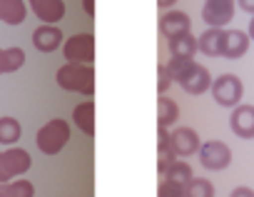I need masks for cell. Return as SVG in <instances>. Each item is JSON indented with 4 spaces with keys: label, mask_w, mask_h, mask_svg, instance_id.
Masks as SVG:
<instances>
[{
    "label": "cell",
    "mask_w": 254,
    "mask_h": 197,
    "mask_svg": "<svg viewBox=\"0 0 254 197\" xmlns=\"http://www.w3.org/2000/svg\"><path fill=\"white\" fill-rule=\"evenodd\" d=\"M30 10L45 25H55L65 18V0H28Z\"/></svg>",
    "instance_id": "11"
},
{
    "label": "cell",
    "mask_w": 254,
    "mask_h": 197,
    "mask_svg": "<svg viewBox=\"0 0 254 197\" xmlns=\"http://www.w3.org/2000/svg\"><path fill=\"white\" fill-rule=\"evenodd\" d=\"M247 35H249V40H254V18L249 20V33Z\"/></svg>",
    "instance_id": "33"
},
{
    "label": "cell",
    "mask_w": 254,
    "mask_h": 197,
    "mask_svg": "<svg viewBox=\"0 0 254 197\" xmlns=\"http://www.w3.org/2000/svg\"><path fill=\"white\" fill-rule=\"evenodd\" d=\"M239 8L249 15H254V0H239Z\"/></svg>",
    "instance_id": "30"
},
{
    "label": "cell",
    "mask_w": 254,
    "mask_h": 197,
    "mask_svg": "<svg viewBox=\"0 0 254 197\" xmlns=\"http://www.w3.org/2000/svg\"><path fill=\"white\" fill-rule=\"evenodd\" d=\"M180 85H182V90L190 92V95H202V92L209 90L212 75H209V70H207L204 65H197V63H194V65L190 67V72L180 80Z\"/></svg>",
    "instance_id": "12"
},
{
    "label": "cell",
    "mask_w": 254,
    "mask_h": 197,
    "mask_svg": "<svg viewBox=\"0 0 254 197\" xmlns=\"http://www.w3.org/2000/svg\"><path fill=\"white\" fill-rule=\"evenodd\" d=\"M157 137H160V140H157V150H160V155H157V172L165 175V170L170 167L172 160H177V155H175V150H172L167 128H160V130H157Z\"/></svg>",
    "instance_id": "18"
},
{
    "label": "cell",
    "mask_w": 254,
    "mask_h": 197,
    "mask_svg": "<svg viewBox=\"0 0 254 197\" xmlns=\"http://www.w3.org/2000/svg\"><path fill=\"white\" fill-rule=\"evenodd\" d=\"M157 197H185V190H182V185H177V182L162 180L160 187H157Z\"/></svg>",
    "instance_id": "27"
},
{
    "label": "cell",
    "mask_w": 254,
    "mask_h": 197,
    "mask_svg": "<svg viewBox=\"0 0 254 197\" xmlns=\"http://www.w3.org/2000/svg\"><path fill=\"white\" fill-rule=\"evenodd\" d=\"M20 135H23V128L15 118H0V142L13 145L20 140Z\"/></svg>",
    "instance_id": "25"
},
{
    "label": "cell",
    "mask_w": 254,
    "mask_h": 197,
    "mask_svg": "<svg viewBox=\"0 0 254 197\" xmlns=\"http://www.w3.org/2000/svg\"><path fill=\"white\" fill-rule=\"evenodd\" d=\"M172 3H177V0H157V5H160V8H170Z\"/></svg>",
    "instance_id": "32"
},
{
    "label": "cell",
    "mask_w": 254,
    "mask_h": 197,
    "mask_svg": "<svg viewBox=\"0 0 254 197\" xmlns=\"http://www.w3.org/2000/svg\"><path fill=\"white\" fill-rule=\"evenodd\" d=\"M0 60H3V50H0ZM0 75H3V70H0Z\"/></svg>",
    "instance_id": "34"
},
{
    "label": "cell",
    "mask_w": 254,
    "mask_h": 197,
    "mask_svg": "<svg viewBox=\"0 0 254 197\" xmlns=\"http://www.w3.org/2000/svg\"><path fill=\"white\" fill-rule=\"evenodd\" d=\"M82 8H85V13L92 18V15H95V0H82Z\"/></svg>",
    "instance_id": "31"
},
{
    "label": "cell",
    "mask_w": 254,
    "mask_h": 197,
    "mask_svg": "<svg viewBox=\"0 0 254 197\" xmlns=\"http://www.w3.org/2000/svg\"><path fill=\"white\" fill-rule=\"evenodd\" d=\"M70 140V125L63 120V118H55V120H48L38 132H35V145L40 152L45 155H58Z\"/></svg>",
    "instance_id": "2"
},
{
    "label": "cell",
    "mask_w": 254,
    "mask_h": 197,
    "mask_svg": "<svg viewBox=\"0 0 254 197\" xmlns=\"http://www.w3.org/2000/svg\"><path fill=\"white\" fill-rule=\"evenodd\" d=\"M3 197H35V187L30 180H10L0 185Z\"/></svg>",
    "instance_id": "21"
},
{
    "label": "cell",
    "mask_w": 254,
    "mask_h": 197,
    "mask_svg": "<svg viewBox=\"0 0 254 197\" xmlns=\"http://www.w3.org/2000/svg\"><path fill=\"white\" fill-rule=\"evenodd\" d=\"M0 197H3V192H0Z\"/></svg>",
    "instance_id": "35"
},
{
    "label": "cell",
    "mask_w": 254,
    "mask_h": 197,
    "mask_svg": "<svg viewBox=\"0 0 254 197\" xmlns=\"http://www.w3.org/2000/svg\"><path fill=\"white\" fill-rule=\"evenodd\" d=\"M63 43H65V38H63V30H60L58 25H40V28H35V33H33V45H35V50H40V53H53V50H58Z\"/></svg>",
    "instance_id": "13"
},
{
    "label": "cell",
    "mask_w": 254,
    "mask_h": 197,
    "mask_svg": "<svg viewBox=\"0 0 254 197\" xmlns=\"http://www.w3.org/2000/svg\"><path fill=\"white\" fill-rule=\"evenodd\" d=\"M162 177H165V180H170V182L185 185V182H187V180H192L194 175H192V167H190L187 162H182V160H172Z\"/></svg>",
    "instance_id": "24"
},
{
    "label": "cell",
    "mask_w": 254,
    "mask_h": 197,
    "mask_svg": "<svg viewBox=\"0 0 254 197\" xmlns=\"http://www.w3.org/2000/svg\"><path fill=\"white\" fill-rule=\"evenodd\" d=\"M194 65V60L192 58H172L165 67H167V72H170V77L175 80V82H180L187 72H190V67Z\"/></svg>",
    "instance_id": "26"
},
{
    "label": "cell",
    "mask_w": 254,
    "mask_h": 197,
    "mask_svg": "<svg viewBox=\"0 0 254 197\" xmlns=\"http://www.w3.org/2000/svg\"><path fill=\"white\" fill-rule=\"evenodd\" d=\"M194 53H197V38L192 33H185V35L170 40V55L172 58H194Z\"/></svg>",
    "instance_id": "19"
},
{
    "label": "cell",
    "mask_w": 254,
    "mask_h": 197,
    "mask_svg": "<svg viewBox=\"0 0 254 197\" xmlns=\"http://www.w3.org/2000/svg\"><path fill=\"white\" fill-rule=\"evenodd\" d=\"M180 120V108L175 100H170L167 95H162L160 100H157V123L160 128H170Z\"/></svg>",
    "instance_id": "20"
},
{
    "label": "cell",
    "mask_w": 254,
    "mask_h": 197,
    "mask_svg": "<svg viewBox=\"0 0 254 197\" xmlns=\"http://www.w3.org/2000/svg\"><path fill=\"white\" fill-rule=\"evenodd\" d=\"M63 55L67 63H82V65H92L95 60V38L90 33H77L70 40L63 43Z\"/></svg>",
    "instance_id": "5"
},
{
    "label": "cell",
    "mask_w": 254,
    "mask_h": 197,
    "mask_svg": "<svg viewBox=\"0 0 254 197\" xmlns=\"http://www.w3.org/2000/svg\"><path fill=\"white\" fill-rule=\"evenodd\" d=\"M170 85H172V77H170L167 67L160 63V65H157V92H160V95H165Z\"/></svg>",
    "instance_id": "28"
},
{
    "label": "cell",
    "mask_w": 254,
    "mask_h": 197,
    "mask_svg": "<svg viewBox=\"0 0 254 197\" xmlns=\"http://www.w3.org/2000/svg\"><path fill=\"white\" fill-rule=\"evenodd\" d=\"M249 35L242 30H224V43H222V58L227 60H237L242 55H247L249 50Z\"/></svg>",
    "instance_id": "14"
},
{
    "label": "cell",
    "mask_w": 254,
    "mask_h": 197,
    "mask_svg": "<svg viewBox=\"0 0 254 197\" xmlns=\"http://www.w3.org/2000/svg\"><path fill=\"white\" fill-rule=\"evenodd\" d=\"M234 18V0H204L202 20L209 28H224Z\"/></svg>",
    "instance_id": "7"
},
{
    "label": "cell",
    "mask_w": 254,
    "mask_h": 197,
    "mask_svg": "<svg viewBox=\"0 0 254 197\" xmlns=\"http://www.w3.org/2000/svg\"><path fill=\"white\" fill-rule=\"evenodd\" d=\"M55 80L67 92H80V95H87V97L95 92V70H92V65L65 63L55 72Z\"/></svg>",
    "instance_id": "1"
},
{
    "label": "cell",
    "mask_w": 254,
    "mask_h": 197,
    "mask_svg": "<svg viewBox=\"0 0 254 197\" xmlns=\"http://www.w3.org/2000/svg\"><path fill=\"white\" fill-rule=\"evenodd\" d=\"M72 123L77 125V130H82L87 137L95 135V100H85L72 110Z\"/></svg>",
    "instance_id": "16"
},
{
    "label": "cell",
    "mask_w": 254,
    "mask_h": 197,
    "mask_svg": "<svg viewBox=\"0 0 254 197\" xmlns=\"http://www.w3.org/2000/svg\"><path fill=\"white\" fill-rule=\"evenodd\" d=\"M229 197H254V190L252 187H237V190H232Z\"/></svg>",
    "instance_id": "29"
},
{
    "label": "cell",
    "mask_w": 254,
    "mask_h": 197,
    "mask_svg": "<svg viewBox=\"0 0 254 197\" xmlns=\"http://www.w3.org/2000/svg\"><path fill=\"white\" fill-rule=\"evenodd\" d=\"M170 142H172V150H175L177 157H190L202 145L199 135L192 128H177L175 132H170Z\"/></svg>",
    "instance_id": "10"
},
{
    "label": "cell",
    "mask_w": 254,
    "mask_h": 197,
    "mask_svg": "<svg viewBox=\"0 0 254 197\" xmlns=\"http://www.w3.org/2000/svg\"><path fill=\"white\" fill-rule=\"evenodd\" d=\"M229 128L237 137L252 140L254 137V105H237L229 118Z\"/></svg>",
    "instance_id": "9"
},
{
    "label": "cell",
    "mask_w": 254,
    "mask_h": 197,
    "mask_svg": "<svg viewBox=\"0 0 254 197\" xmlns=\"http://www.w3.org/2000/svg\"><path fill=\"white\" fill-rule=\"evenodd\" d=\"M222 43H224V28H209L197 38V50L207 58H222Z\"/></svg>",
    "instance_id": "15"
},
{
    "label": "cell",
    "mask_w": 254,
    "mask_h": 197,
    "mask_svg": "<svg viewBox=\"0 0 254 197\" xmlns=\"http://www.w3.org/2000/svg\"><path fill=\"white\" fill-rule=\"evenodd\" d=\"M185 197H214V185L204 177H192L182 185Z\"/></svg>",
    "instance_id": "22"
},
{
    "label": "cell",
    "mask_w": 254,
    "mask_h": 197,
    "mask_svg": "<svg viewBox=\"0 0 254 197\" xmlns=\"http://www.w3.org/2000/svg\"><path fill=\"white\" fill-rule=\"evenodd\" d=\"M209 90H212V97L217 100V105H222V108H237L239 100H242V95H244L242 80L237 75H232V72H224L217 80H212Z\"/></svg>",
    "instance_id": "3"
},
{
    "label": "cell",
    "mask_w": 254,
    "mask_h": 197,
    "mask_svg": "<svg viewBox=\"0 0 254 197\" xmlns=\"http://www.w3.org/2000/svg\"><path fill=\"white\" fill-rule=\"evenodd\" d=\"M25 65V50L23 48H5L3 60H0V70L3 72H15Z\"/></svg>",
    "instance_id": "23"
},
{
    "label": "cell",
    "mask_w": 254,
    "mask_h": 197,
    "mask_svg": "<svg viewBox=\"0 0 254 197\" xmlns=\"http://www.w3.org/2000/svg\"><path fill=\"white\" fill-rule=\"evenodd\" d=\"M190 30H192V20H190V15L182 13V10H167V13L160 18V33H162L167 40L180 38V35H185V33H190Z\"/></svg>",
    "instance_id": "8"
},
{
    "label": "cell",
    "mask_w": 254,
    "mask_h": 197,
    "mask_svg": "<svg viewBox=\"0 0 254 197\" xmlns=\"http://www.w3.org/2000/svg\"><path fill=\"white\" fill-rule=\"evenodd\" d=\"M33 165L30 160V152L23 150V147H10V150H3L0 152V185L3 182H10L13 177L28 172Z\"/></svg>",
    "instance_id": "4"
},
{
    "label": "cell",
    "mask_w": 254,
    "mask_h": 197,
    "mask_svg": "<svg viewBox=\"0 0 254 197\" xmlns=\"http://www.w3.org/2000/svg\"><path fill=\"white\" fill-rule=\"evenodd\" d=\"M28 18L25 0H0V20L8 25H20Z\"/></svg>",
    "instance_id": "17"
},
{
    "label": "cell",
    "mask_w": 254,
    "mask_h": 197,
    "mask_svg": "<svg viewBox=\"0 0 254 197\" xmlns=\"http://www.w3.org/2000/svg\"><path fill=\"white\" fill-rule=\"evenodd\" d=\"M199 162L207 170H224L232 162V150L222 142V140H209L204 145H199Z\"/></svg>",
    "instance_id": "6"
}]
</instances>
